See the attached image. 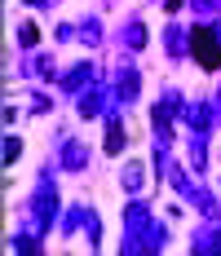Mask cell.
Wrapping results in <instances>:
<instances>
[{
    "label": "cell",
    "mask_w": 221,
    "mask_h": 256,
    "mask_svg": "<svg viewBox=\"0 0 221 256\" xmlns=\"http://www.w3.org/2000/svg\"><path fill=\"white\" fill-rule=\"evenodd\" d=\"M195 58H199V66H217V62H221V44H217V36H208V31H195Z\"/></svg>",
    "instance_id": "cell-1"
}]
</instances>
